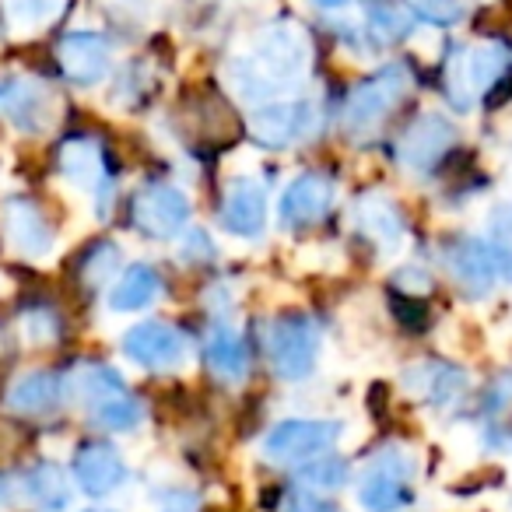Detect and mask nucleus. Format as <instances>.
<instances>
[{
  "label": "nucleus",
  "instance_id": "f257e3e1",
  "mask_svg": "<svg viewBox=\"0 0 512 512\" xmlns=\"http://www.w3.org/2000/svg\"><path fill=\"white\" fill-rule=\"evenodd\" d=\"M309 64H313V43L306 29L292 18H278L256 32L246 53H235L228 60L225 81L242 102L260 106L292 95L306 81Z\"/></svg>",
  "mask_w": 512,
  "mask_h": 512
},
{
  "label": "nucleus",
  "instance_id": "f03ea898",
  "mask_svg": "<svg viewBox=\"0 0 512 512\" xmlns=\"http://www.w3.org/2000/svg\"><path fill=\"white\" fill-rule=\"evenodd\" d=\"M67 400L81 407L88 421L102 432L130 435L144 425V400L106 362H78L67 372Z\"/></svg>",
  "mask_w": 512,
  "mask_h": 512
},
{
  "label": "nucleus",
  "instance_id": "7ed1b4c3",
  "mask_svg": "<svg viewBox=\"0 0 512 512\" xmlns=\"http://www.w3.org/2000/svg\"><path fill=\"white\" fill-rule=\"evenodd\" d=\"M414 88V71L407 60H393L383 64L379 71H372L369 78H362L341 102V130L351 141H369L386 127L393 113L404 106V99Z\"/></svg>",
  "mask_w": 512,
  "mask_h": 512
},
{
  "label": "nucleus",
  "instance_id": "20e7f679",
  "mask_svg": "<svg viewBox=\"0 0 512 512\" xmlns=\"http://www.w3.org/2000/svg\"><path fill=\"white\" fill-rule=\"evenodd\" d=\"M418 456L400 442L376 449L355 477V498L365 512H407L414 505Z\"/></svg>",
  "mask_w": 512,
  "mask_h": 512
},
{
  "label": "nucleus",
  "instance_id": "39448f33",
  "mask_svg": "<svg viewBox=\"0 0 512 512\" xmlns=\"http://www.w3.org/2000/svg\"><path fill=\"white\" fill-rule=\"evenodd\" d=\"M57 176L95 204V214L106 218L116 193V169L109 148L95 134H71L57 144Z\"/></svg>",
  "mask_w": 512,
  "mask_h": 512
},
{
  "label": "nucleus",
  "instance_id": "423d86ee",
  "mask_svg": "<svg viewBox=\"0 0 512 512\" xmlns=\"http://www.w3.org/2000/svg\"><path fill=\"white\" fill-rule=\"evenodd\" d=\"M264 351L281 383H306L323 355V330L313 316L281 313L267 323Z\"/></svg>",
  "mask_w": 512,
  "mask_h": 512
},
{
  "label": "nucleus",
  "instance_id": "0eeeda50",
  "mask_svg": "<svg viewBox=\"0 0 512 512\" xmlns=\"http://www.w3.org/2000/svg\"><path fill=\"white\" fill-rule=\"evenodd\" d=\"M320 106L313 99H295V95H285V99H271L260 102V106L249 109V141L264 151H288L299 148V144L313 141L316 130H320Z\"/></svg>",
  "mask_w": 512,
  "mask_h": 512
},
{
  "label": "nucleus",
  "instance_id": "6e6552de",
  "mask_svg": "<svg viewBox=\"0 0 512 512\" xmlns=\"http://www.w3.org/2000/svg\"><path fill=\"white\" fill-rule=\"evenodd\" d=\"M193 200L183 186L169 179H144L130 197V225L151 242H172L186 232Z\"/></svg>",
  "mask_w": 512,
  "mask_h": 512
},
{
  "label": "nucleus",
  "instance_id": "1a4fd4ad",
  "mask_svg": "<svg viewBox=\"0 0 512 512\" xmlns=\"http://www.w3.org/2000/svg\"><path fill=\"white\" fill-rule=\"evenodd\" d=\"M344 425L334 418H285L264 435L260 453L271 467L299 470L302 463L330 453L341 442Z\"/></svg>",
  "mask_w": 512,
  "mask_h": 512
},
{
  "label": "nucleus",
  "instance_id": "9d476101",
  "mask_svg": "<svg viewBox=\"0 0 512 512\" xmlns=\"http://www.w3.org/2000/svg\"><path fill=\"white\" fill-rule=\"evenodd\" d=\"M120 351L130 365L144 372H179L190 365L193 341L179 323L169 320H141L120 337Z\"/></svg>",
  "mask_w": 512,
  "mask_h": 512
},
{
  "label": "nucleus",
  "instance_id": "9b49d317",
  "mask_svg": "<svg viewBox=\"0 0 512 512\" xmlns=\"http://www.w3.org/2000/svg\"><path fill=\"white\" fill-rule=\"evenodd\" d=\"M460 144V130L449 116L421 113L407 123L393 141V158L411 176H432Z\"/></svg>",
  "mask_w": 512,
  "mask_h": 512
},
{
  "label": "nucleus",
  "instance_id": "f8f14e48",
  "mask_svg": "<svg viewBox=\"0 0 512 512\" xmlns=\"http://www.w3.org/2000/svg\"><path fill=\"white\" fill-rule=\"evenodd\" d=\"M439 260H442V267H446L449 281L460 288L463 299H474V302L488 299L498 288V281H502L495 253H491L484 235H470V232L449 235L439 249Z\"/></svg>",
  "mask_w": 512,
  "mask_h": 512
},
{
  "label": "nucleus",
  "instance_id": "ddd939ff",
  "mask_svg": "<svg viewBox=\"0 0 512 512\" xmlns=\"http://www.w3.org/2000/svg\"><path fill=\"white\" fill-rule=\"evenodd\" d=\"M337 204V183L330 172L309 169L295 176L278 197V225L292 235L323 225Z\"/></svg>",
  "mask_w": 512,
  "mask_h": 512
},
{
  "label": "nucleus",
  "instance_id": "4468645a",
  "mask_svg": "<svg viewBox=\"0 0 512 512\" xmlns=\"http://www.w3.org/2000/svg\"><path fill=\"white\" fill-rule=\"evenodd\" d=\"M351 218H355V232L362 235V242L379 260H393V256H400L407 249V235H411L407 214L383 190L362 193L355 200V207H351Z\"/></svg>",
  "mask_w": 512,
  "mask_h": 512
},
{
  "label": "nucleus",
  "instance_id": "2eb2a0df",
  "mask_svg": "<svg viewBox=\"0 0 512 512\" xmlns=\"http://www.w3.org/2000/svg\"><path fill=\"white\" fill-rule=\"evenodd\" d=\"M0 232L11 253H18L22 260H46L57 249V228L50 214L36 197H25V193H15L0 204Z\"/></svg>",
  "mask_w": 512,
  "mask_h": 512
},
{
  "label": "nucleus",
  "instance_id": "dca6fc26",
  "mask_svg": "<svg viewBox=\"0 0 512 512\" xmlns=\"http://www.w3.org/2000/svg\"><path fill=\"white\" fill-rule=\"evenodd\" d=\"M71 481L81 495L102 502V498H109V495H116V491L127 488L130 463H127V456L113 446V442L85 439L71 456Z\"/></svg>",
  "mask_w": 512,
  "mask_h": 512
},
{
  "label": "nucleus",
  "instance_id": "f3484780",
  "mask_svg": "<svg viewBox=\"0 0 512 512\" xmlns=\"http://www.w3.org/2000/svg\"><path fill=\"white\" fill-rule=\"evenodd\" d=\"M400 386L407 397L425 407H456L470 393V376L463 365L446 358H414L400 369Z\"/></svg>",
  "mask_w": 512,
  "mask_h": 512
},
{
  "label": "nucleus",
  "instance_id": "a211bd4d",
  "mask_svg": "<svg viewBox=\"0 0 512 512\" xmlns=\"http://www.w3.org/2000/svg\"><path fill=\"white\" fill-rule=\"evenodd\" d=\"M57 67L71 85L95 88L113 74V43L95 29H78L57 39Z\"/></svg>",
  "mask_w": 512,
  "mask_h": 512
},
{
  "label": "nucleus",
  "instance_id": "6ab92c4d",
  "mask_svg": "<svg viewBox=\"0 0 512 512\" xmlns=\"http://www.w3.org/2000/svg\"><path fill=\"white\" fill-rule=\"evenodd\" d=\"M267 218H271L267 186L256 183L253 176H235L225 186V197H221V228L228 235H235V239H264Z\"/></svg>",
  "mask_w": 512,
  "mask_h": 512
},
{
  "label": "nucleus",
  "instance_id": "aec40b11",
  "mask_svg": "<svg viewBox=\"0 0 512 512\" xmlns=\"http://www.w3.org/2000/svg\"><path fill=\"white\" fill-rule=\"evenodd\" d=\"M200 358H204L207 372H211L218 383L239 386L249 379V365H253V348H249V337L235 327L232 320H214L207 327L204 341H200Z\"/></svg>",
  "mask_w": 512,
  "mask_h": 512
},
{
  "label": "nucleus",
  "instance_id": "412c9836",
  "mask_svg": "<svg viewBox=\"0 0 512 512\" xmlns=\"http://www.w3.org/2000/svg\"><path fill=\"white\" fill-rule=\"evenodd\" d=\"M0 113L22 134H43L57 116V99L39 78H4L0 81Z\"/></svg>",
  "mask_w": 512,
  "mask_h": 512
},
{
  "label": "nucleus",
  "instance_id": "4be33fe9",
  "mask_svg": "<svg viewBox=\"0 0 512 512\" xmlns=\"http://www.w3.org/2000/svg\"><path fill=\"white\" fill-rule=\"evenodd\" d=\"M67 400V372H53V369H29L8 386V411L22 414L29 421L50 418L64 407Z\"/></svg>",
  "mask_w": 512,
  "mask_h": 512
},
{
  "label": "nucleus",
  "instance_id": "5701e85b",
  "mask_svg": "<svg viewBox=\"0 0 512 512\" xmlns=\"http://www.w3.org/2000/svg\"><path fill=\"white\" fill-rule=\"evenodd\" d=\"M463 71H467V85L474 102L495 106L498 92L505 85L512 88V53L505 43H477L463 53Z\"/></svg>",
  "mask_w": 512,
  "mask_h": 512
},
{
  "label": "nucleus",
  "instance_id": "b1692460",
  "mask_svg": "<svg viewBox=\"0 0 512 512\" xmlns=\"http://www.w3.org/2000/svg\"><path fill=\"white\" fill-rule=\"evenodd\" d=\"M165 295V278L155 264L141 260L120 271V278L106 288V306L109 313H144Z\"/></svg>",
  "mask_w": 512,
  "mask_h": 512
},
{
  "label": "nucleus",
  "instance_id": "393cba45",
  "mask_svg": "<svg viewBox=\"0 0 512 512\" xmlns=\"http://www.w3.org/2000/svg\"><path fill=\"white\" fill-rule=\"evenodd\" d=\"M22 495L39 512H67L74 502V481L53 460H36L22 474Z\"/></svg>",
  "mask_w": 512,
  "mask_h": 512
},
{
  "label": "nucleus",
  "instance_id": "a878e982",
  "mask_svg": "<svg viewBox=\"0 0 512 512\" xmlns=\"http://www.w3.org/2000/svg\"><path fill=\"white\" fill-rule=\"evenodd\" d=\"M123 271V249L116 239H95L78 256V281L85 292H106Z\"/></svg>",
  "mask_w": 512,
  "mask_h": 512
},
{
  "label": "nucleus",
  "instance_id": "bb28decb",
  "mask_svg": "<svg viewBox=\"0 0 512 512\" xmlns=\"http://www.w3.org/2000/svg\"><path fill=\"white\" fill-rule=\"evenodd\" d=\"M362 18H365V29H369L372 43H376L379 50L404 43V39L414 32V15H407V11L400 8V4H393V0H365Z\"/></svg>",
  "mask_w": 512,
  "mask_h": 512
},
{
  "label": "nucleus",
  "instance_id": "cd10ccee",
  "mask_svg": "<svg viewBox=\"0 0 512 512\" xmlns=\"http://www.w3.org/2000/svg\"><path fill=\"white\" fill-rule=\"evenodd\" d=\"M348 481H351V467L344 456L323 453L299 467V488L309 491V495L327 498V495H334V491L348 488Z\"/></svg>",
  "mask_w": 512,
  "mask_h": 512
},
{
  "label": "nucleus",
  "instance_id": "c85d7f7f",
  "mask_svg": "<svg viewBox=\"0 0 512 512\" xmlns=\"http://www.w3.org/2000/svg\"><path fill=\"white\" fill-rule=\"evenodd\" d=\"M18 334L29 348H53L64 337V316L50 302H32L18 313Z\"/></svg>",
  "mask_w": 512,
  "mask_h": 512
},
{
  "label": "nucleus",
  "instance_id": "c756f323",
  "mask_svg": "<svg viewBox=\"0 0 512 512\" xmlns=\"http://www.w3.org/2000/svg\"><path fill=\"white\" fill-rule=\"evenodd\" d=\"M488 246L495 253V264L502 281L512 285V200H502L488 211Z\"/></svg>",
  "mask_w": 512,
  "mask_h": 512
},
{
  "label": "nucleus",
  "instance_id": "7c9ffc66",
  "mask_svg": "<svg viewBox=\"0 0 512 512\" xmlns=\"http://www.w3.org/2000/svg\"><path fill=\"white\" fill-rule=\"evenodd\" d=\"M463 53L467 46H449L446 60H442V92H446V102L456 109V113H470L474 109V95H470L467 85V71H463Z\"/></svg>",
  "mask_w": 512,
  "mask_h": 512
},
{
  "label": "nucleus",
  "instance_id": "2f4dec72",
  "mask_svg": "<svg viewBox=\"0 0 512 512\" xmlns=\"http://www.w3.org/2000/svg\"><path fill=\"white\" fill-rule=\"evenodd\" d=\"M67 0H0V8H4V18H8L15 29L32 32V29H43L50 25L53 18L64 11Z\"/></svg>",
  "mask_w": 512,
  "mask_h": 512
},
{
  "label": "nucleus",
  "instance_id": "473e14b6",
  "mask_svg": "<svg viewBox=\"0 0 512 512\" xmlns=\"http://www.w3.org/2000/svg\"><path fill=\"white\" fill-rule=\"evenodd\" d=\"M407 8L418 22L432 25V29H456L467 18L463 0H407Z\"/></svg>",
  "mask_w": 512,
  "mask_h": 512
},
{
  "label": "nucleus",
  "instance_id": "72a5a7b5",
  "mask_svg": "<svg viewBox=\"0 0 512 512\" xmlns=\"http://www.w3.org/2000/svg\"><path fill=\"white\" fill-rule=\"evenodd\" d=\"M179 260L186 267H211L218 260V242L211 239V232L204 228H190V232L179 235Z\"/></svg>",
  "mask_w": 512,
  "mask_h": 512
},
{
  "label": "nucleus",
  "instance_id": "f704fd0d",
  "mask_svg": "<svg viewBox=\"0 0 512 512\" xmlns=\"http://www.w3.org/2000/svg\"><path fill=\"white\" fill-rule=\"evenodd\" d=\"M509 407H512V372H498V376H491L484 383L481 400H477V414L484 421H491V418H502Z\"/></svg>",
  "mask_w": 512,
  "mask_h": 512
},
{
  "label": "nucleus",
  "instance_id": "c9c22d12",
  "mask_svg": "<svg viewBox=\"0 0 512 512\" xmlns=\"http://www.w3.org/2000/svg\"><path fill=\"white\" fill-rule=\"evenodd\" d=\"M393 288H397L400 295H407V299H425V295L432 292V274L418 264H400L397 271H393Z\"/></svg>",
  "mask_w": 512,
  "mask_h": 512
},
{
  "label": "nucleus",
  "instance_id": "e433bc0d",
  "mask_svg": "<svg viewBox=\"0 0 512 512\" xmlns=\"http://www.w3.org/2000/svg\"><path fill=\"white\" fill-rule=\"evenodd\" d=\"M155 512H200V495L186 484H165L155 491Z\"/></svg>",
  "mask_w": 512,
  "mask_h": 512
},
{
  "label": "nucleus",
  "instance_id": "4c0bfd02",
  "mask_svg": "<svg viewBox=\"0 0 512 512\" xmlns=\"http://www.w3.org/2000/svg\"><path fill=\"white\" fill-rule=\"evenodd\" d=\"M155 4L158 0H99V8L120 22H141L155 11Z\"/></svg>",
  "mask_w": 512,
  "mask_h": 512
},
{
  "label": "nucleus",
  "instance_id": "58836bf2",
  "mask_svg": "<svg viewBox=\"0 0 512 512\" xmlns=\"http://www.w3.org/2000/svg\"><path fill=\"white\" fill-rule=\"evenodd\" d=\"M316 11H323L327 18H334V15H344V11H355L362 0H309Z\"/></svg>",
  "mask_w": 512,
  "mask_h": 512
},
{
  "label": "nucleus",
  "instance_id": "ea45409f",
  "mask_svg": "<svg viewBox=\"0 0 512 512\" xmlns=\"http://www.w3.org/2000/svg\"><path fill=\"white\" fill-rule=\"evenodd\" d=\"M88 512H113V509H88Z\"/></svg>",
  "mask_w": 512,
  "mask_h": 512
},
{
  "label": "nucleus",
  "instance_id": "a19ab883",
  "mask_svg": "<svg viewBox=\"0 0 512 512\" xmlns=\"http://www.w3.org/2000/svg\"><path fill=\"white\" fill-rule=\"evenodd\" d=\"M505 512H512V498H509V509H505Z\"/></svg>",
  "mask_w": 512,
  "mask_h": 512
}]
</instances>
